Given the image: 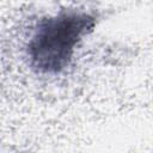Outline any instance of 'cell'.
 <instances>
[{
    "label": "cell",
    "mask_w": 153,
    "mask_h": 153,
    "mask_svg": "<svg viewBox=\"0 0 153 153\" xmlns=\"http://www.w3.org/2000/svg\"><path fill=\"white\" fill-rule=\"evenodd\" d=\"M94 19L80 12H66L41 22L29 43L31 65L43 73H56L71 61L75 44L92 29Z\"/></svg>",
    "instance_id": "1"
}]
</instances>
